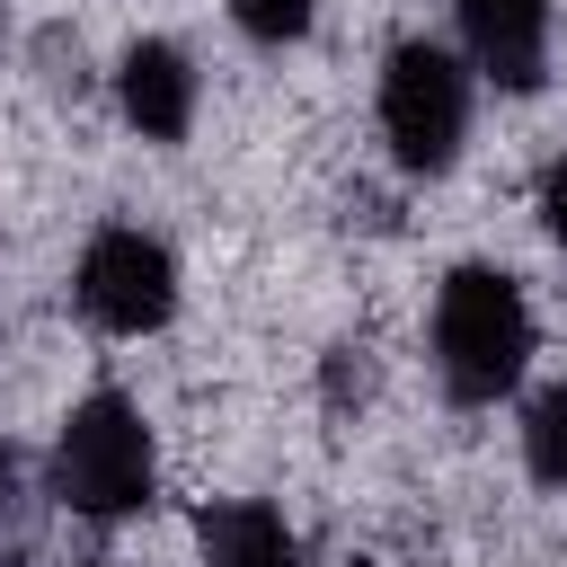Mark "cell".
<instances>
[{
	"mask_svg": "<svg viewBox=\"0 0 567 567\" xmlns=\"http://www.w3.org/2000/svg\"><path fill=\"white\" fill-rule=\"evenodd\" d=\"M195 540H204V567H292V532H284V514L275 505H204V523H195Z\"/></svg>",
	"mask_w": 567,
	"mask_h": 567,
	"instance_id": "cell-7",
	"label": "cell"
},
{
	"mask_svg": "<svg viewBox=\"0 0 567 567\" xmlns=\"http://www.w3.org/2000/svg\"><path fill=\"white\" fill-rule=\"evenodd\" d=\"M363 390H372V363H363V346H337V354H328V399L346 408V399H363Z\"/></svg>",
	"mask_w": 567,
	"mask_h": 567,
	"instance_id": "cell-11",
	"label": "cell"
},
{
	"mask_svg": "<svg viewBox=\"0 0 567 567\" xmlns=\"http://www.w3.org/2000/svg\"><path fill=\"white\" fill-rule=\"evenodd\" d=\"M53 496L89 523H115V514H142L151 505V425L133 399L97 390L71 408L62 443H53Z\"/></svg>",
	"mask_w": 567,
	"mask_h": 567,
	"instance_id": "cell-2",
	"label": "cell"
},
{
	"mask_svg": "<svg viewBox=\"0 0 567 567\" xmlns=\"http://www.w3.org/2000/svg\"><path fill=\"white\" fill-rule=\"evenodd\" d=\"M354 567H363V558H354Z\"/></svg>",
	"mask_w": 567,
	"mask_h": 567,
	"instance_id": "cell-14",
	"label": "cell"
},
{
	"mask_svg": "<svg viewBox=\"0 0 567 567\" xmlns=\"http://www.w3.org/2000/svg\"><path fill=\"white\" fill-rule=\"evenodd\" d=\"M540 213H549V230L567 239V159H558V168L540 177Z\"/></svg>",
	"mask_w": 567,
	"mask_h": 567,
	"instance_id": "cell-12",
	"label": "cell"
},
{
	"mask_svg": "<svg viewBox=\"0 0 567 567\" xmlns=\"http://www.w3.org/2000/svg\"><path fill=\"white\" fill-rule=\"evenodd\" d=\"M80 310L106 328V337H151L168 310H177V266L159 239L142 230H97L89 257H80Z\"/></svg>",
	"mask_w": 567,
	"mask_h": 567,
	"instance_id": "cell-4",
	"label": "cell"
},
{
	"mask_svg": "<svg viewBox=\"0 0 567 567\" xmlns=\"http://www.w3.org/2000/svg\"><path fill=\"white\" fill-rule=\"evenodd\" d=\"M381 133L408 168H452L461 133H470V80L443 44H399L381 71Z\"/></svg>",
	"mask_w": 567,
	"mask_h": 567,
	"instance_id": "cell-3",
	"label": "cell"
},
{
	"mask_svg": "<svg viewBox=\"0 0 567 567\" xmlns=\"http://www.w3.org/2000/svg\"><path fill=\"white\" fill-rule=\"evenodd\" d=\"M230 18L257 35V44H292L310 27V0H230Z\"/></svg>",
	"mask_w": 567,
	"mask_h": 567,
	"instance_id": "cell-10",
	"label": "cell"
},
{
	"mask_svg": "<svg viewBox=\"0 0 567 567\" xmlns=\"http://www.w3.org/2000/svg\"><path fill=\"white\" fill-rule=\"evenodd\" d=\"M523 461H532L540 487H567V381H549V390L532 399V416H523Z\"/></svg>",
	"mask_w": 567,
	"mask_h": 567,
	"instance_id": "cell-9",
	"label": "cell"
},
{
	"mask_svg": "<svg viewBox=\"0 0 567 567\" xmlns=\"http://www.w3.org/2000/svg\"><path fill=\"white\" fill-rule=\"evenodd\" d=\"M0 35H9V9H0Z\"/></svg>",
	"mask_w": 567,
	"mask_h": 567,
	"instance_id": "cell-13",
	"label": "cell"
},
{
	"mask_svg": "<svg viewBox=\"0 0 567 567\" xmlns=\"http://www.w3.org/2000/svg\"><path fill=\"white\" fill-rule=\"evenodd\" d=\"M35 540H44V496H35V478L18 470V452L0 443V567H27Z\"/></svg>",
	"mask_w": 567,
	"mask_h": 567,
	"instance_id": "cell-8",
	"label": "cell"
},
{
	"mask_svg": "<svg viewBox=\"0 0 567 567\" xmlns=\"http://www.w3.org/2000/svg\"><path fill=\"white\" fill-rule=\"evenodd\" d=\"M115 89H124V115H133L151 142H177V133L195 124V71H186L177 44H133Z\"/></svg>",
	"mask_w": 567,
	"mask_h": 567,
	"instance_id": "cell-6",
	"label": "cell"
},
{
	"mask_svg": "<svg viewBox=\"0 0 567 567\" xmlns=\"http://www.w3.org/2000/svg\"><path fill=\"white\" fill-rule=\"evenodd\" d=\"M452 9H461V35H470L478 71L496 89L532 97L540 71H549V0H452Z\"/></svg>",
	"mask_w": 567,
	"mask_h": 567,
	"instance_id": "cell-5",
	"label": "cell"
},
{
	"mask_svg": "<svg viewBox=\"0 0 567 567\" xmlns=\"http://www.w3.org/2000/svg\"><path fill=\"white\" fill-rule=\"evenodd\" d=\"M523 363H532V310H523L514 275L461 266L443 284V301H434V372H443V390L461 408H487V399H505L523 381Z\"/></svg>",
	"mask_w": 567,
	"mask_h": 567,
	"instance_id": "cell-1",
	"label": "cell"
}]
</instances>
